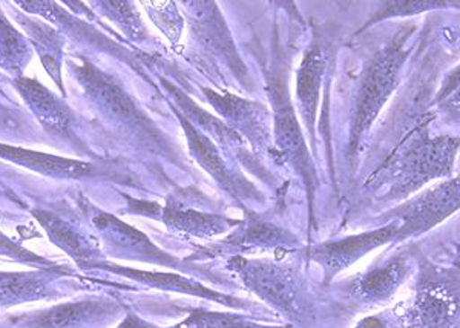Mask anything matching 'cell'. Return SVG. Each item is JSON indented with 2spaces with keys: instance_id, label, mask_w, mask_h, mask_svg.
Segmentation results:
<instances>
[{
  "instance_id": "obj_1",
  "label": "cell",
  "mask_w": 460,
  "mask_h": 328,
  "mask_svg": "<svg viewBox=\"0 0 460 328\" xmlns=\"http://www.w3.org/2000/svg\"><path fill=\"white\" fill-rule=\"evenodd\" d=\"M69 77L82 91V97L102 123L112 132L138 146L162 149L164 137L149 119L142 106L132 97L125 84L112 74L95 65L84 51H69L65 56Z\"/></svg>"
},
{
  "instance_id": "obj_2",
  "label": "cell",
  "mask_w": 460,
  "mask_h": 328,
  "mask_svg": "<svg viewBox=\"0 0 460 328\" xmlns=\"http://www.w3.org/2000/svg\"><path fill=\"white\" fill-rule=\"evenodd\" d=\"M456 151L457 140L447 137L419 141L379 167L368 184L387 188V199H407L431 180L451 175Z\"/></svg>"
},
{
  "instance_id": "obj_3",
  "label": "cell",
  "mask_w": 460,
  "mask_h": 328,
  "mask_svg": "<svg viewBox=\"0 0 460 328\" xmlns=\"http://www.w3.org/2000/svg\"><path fill=\"white\" fill-rule=\"evenodd\" d=\"M407 37L408 32H401L396 40L377 52L362 75L351 119L350 152H356L367 129H370L382 106L398 84L401 68L408 58V51L403 48Z\"/></svg>"
},
{
  "instance_id": "obj_4",
  "label": "cell",
  "mask_w": 460,
  "mask_h": 328,
  "mask_svg": "<svg viewBox=\"0 0 460 328\" xmlns=\"http://www.w3.org/2000/svg\"><path fill=\"white\" fill-rule=\"evenodd\" d=\"M79 208L84 210L89 225L95 230L100 247L105 256L140 261L146 264L169 267L173 270H190L189 267L184 266L183 261L169 255L168 252L154 244L151 238L146 234H143L142 230L128 225L123 219L95 208L94 204L89 203L88 199H82Z\"/></svg>"
},
{
  "instance_id": "obj_5",
  "label": "cell",
  "mask_w": 460,
  "mask_h": 328,
  "mask_svg": "<svg viewBox=\"0 0 460 328\" xmlns=\"http://www.w3.org/2000/svg\"><path fill=\"white\" fill-rule=\"evenodd\" d=\"M405 315L408 328H459V277L424 261L419 267L416 299Z\"/></svg>"
},
{
  "instance_id": "obj_6",
  "label": "cell",
  "mask_w": 460,
  "mask_h": 328,
  "mask_svg": "<svg viewBox=\"0 0 460 328\" xmlns=\"http://www.w3.org/2000/svg\"><path fill=\"white\" fill-rule=\"evenodd\" d=\"M227 269L275 312L296 323L303 319L298 281L292 267L283 266L277 261L251 260L234 255L227 261Z\"/></svg>"
},
{
  "instance_id": "obj_7",
  "label": "cell",
  "mask_w": 460,
  "mask_h": 328,
  "mask_svg": "<svg viewBox=\"0 0 460 328\" xmlns=\"http://www.w3.org/2000/svg\"><path fill=\"white\" fill-rule=\"evenodd\" d=\"M13 88L25 102L28 110L37 123L40 125L43 132L49 136L56 143H62L69 151L75 152L77 155L91 154L86 143L80 136V123L75 111L66 103L62 95L54 94L51 89L31 77L11 78Z\"/></svg>"
},
{
  "instance_id": "obj_8",
  "label": "cell",
  "mask_w": 460,
  "mask_h": 328,
  "mask_svg": "<svg viewBox=\"0 0 460 328\" xmlns=\"http://www.w3.org/2000/svg\"><path fill=\"white\" fill-rule=\"evenodd\" d=\"M123 308L105 297L56 304L10 319L14 328H103L120 318Z\"/></svg>"
},
{
  "instance_id": "obj_9",
  "label": "cell",
  "mask_w": 460,
  "mask_h": 328,
  "mask_svg": "<svg viewBox=\"0 0 460 328\" xmlns=\"http://www.w3.org/2000/svg\"><path fill=\"white\" fill-rule=\"evenodd\" d=\"M273 102V137L277 147L284 156V162L290 163L298 173L304 186L309 193L310 208L314 204V188H316V173L309 149L304 140L303 130L296 120L292 103L288 97V91L281 84V78L272 84Z\"/></svg>"
},
{
  "instance_id": "obj_10",
  "label": "cell",
  "mask_w": 460,
  "mask_h": 328,
  "mask_svg": "<svg viewBox=\"0 0 460 328\" xmlns=\"http://www.w3.org/2000/svg\"><path fill=\"white\" fill-rule=\"evenodd\" d=\"M401 226L402 223L399 219H392L379 229L367 230L341 240L314 245L307 252V256L310 261L323 267L325 281L330 282L341 271L347 270L356 261L361 260L362 256L368 255L377 247L392 241H401Z\"/></svg>"
},
{
  "instance_id": "obj_11",
  "label": "cell",
  "mask_w": 460,
  "mask_h": 328,
  "mask_svg": "<svg viewBox=\"0 0 460 328\" xmlns=\"http://www.w3.org/2000/svg\"><path fill=\"white\" fill-rule=\"evenodd\" d=\"M459 208V180L442 182L438 188L410 199L390 212L392 219H399L401 241L414 235L424 234L442 223Z\"/></svg>"
},
{
  "instance_id": "obj_12",
  "label": "cell",
  "mask_w": 460,
  "mask_h": 328,
  "mask_svg": "<svg viewBox=\"0 0 460 328\" xmlns=\"http://www.w3.org/2000/svg\"><path fill=\"white\" fill-rule=\"evenodd\" d=\"M66 277H74V271L60 264L27 271H0V308L58 299L66 295L60 288Z\"/></svg>"
},
{
  "instance_id": "obj_13",
  "label": "cell",
  "mask_w": 460,
  "mask_h": 328,
  "mask_svg": "<svg viewBox=\"0 0 460 328\" xmlns=\"http://www.w3.org/2000/svg\"><path fill=\"white\" fill-rule=\"evenodd\" d=\"M0 160L25 167L28 171L40 173L43 177L65 182H86L105 177V167L99 163L86 162L80 158L53 155L47 152L32 151L28 147L0 143Z\"/></svg>"
},
{
  "instance_id": "obj_14",
  "label": "cell",
  "mask_w": 460,
  "mask_h": 328,
  "mask_svg": "<svg viewBox=\"0 0 460 328\" xmlns=\"http://www.w3.org/2000/svg\"><path fill=\"white\" fill-rule=\"evenodd\" d=\"M31 215L42 227L48 240L73 258L80 270H94L99 262L106 260L99 240L80 229V226L48 208H31Z\"/></svg>"
},
{
  "instance_id": "obj_15",
  "label": "cell",
  "mask_w": 460,
  "mask_h": 328,
  "mask_svg": "<svg viewBox=\"0 0 460 328\" xmlns=\"http://www.w3.org/2000/svg\"><path fill=\"white\" fill-rule=\"evenodd\" d=\"M11 6V17L21 26L23 36L27 37L28 42L31 45L32 51L42 62L43 68L48 75L53 78L54 84H58V91L62 93L63 99H66V88L63 82L62 68L66 56V45L68 40L58 31L56 26L48 23L40 17L31 16L17 8L14 4H8Z\"/></svg>"
},
{
  "instance_id": "obj_16",
  "label": "cell",
  "mask_w": 460,
  "mask_h": 328,
  "mask_svg": "<svg viewBox=\"0 0 460 328\" xmlns=\"http://www.w3.org/2000/svg\"><path fill=\"white\" fill-rule=\"evenodd\" d=\"M95 269L97 270L110 271L112 275H119V277L138 282V284L149 287V288L163 290V292L186 293V295L204 297V299L223 304L226 307L236 308V310H249V312L253 310V306L251 303H246V301L238 299V297H229V295H225V293L214 292V290H210L208 287H204L203 284H199V282L194 281L190 278L177 275V273L138 270V269L117 266V264H112V262L106 260L99 262Z\"/></svg>"
},
{
  "instance_id": "obj_17",
  "label": "cell",
  "mask_w": 460,
  "mask_h": 328,
  "mask_svg": "<svg viewBox=\"0 0 460 328\" xmlns=\"http://www.w3.org/2000/svg\"><path fill=\"white\" fill-rule=\"evenodd\" d=\"M181 121L186 137H188L189 151L194 155L195 160L212 175L215 182L230 193L236 201L241 199H252L257 197L255 188L247 182V180L241 177L240 173H234L225 158L221 156L220 149L215 146L209 137L204 136L203 132L197 129V126L189 121L181 112L172 108Z\"/></svg>"
},
{
  "instance_id": "obj_18",
  "label": "cell",
  "mask_w": 460,
  "mask_h": 328,
  "mask_svg": "<svg viewBox=\"0 0 460 328\" xmlns=\"http://www.w3.org/2000/svg\"><path fill=\"white\" fill-rule=\"evenodd\" d=\"M203 91L217 112L229 123L230 129L235 130L240 137H246L247 141H251L252 146L257 147L258 151L269 146L270 115L262 104L236 95L218 94L212 89L204 88Z\"/></svg>"
},
{
  "instance_id": "obj_19",
  "label": "cell",
  "mask_w": 460,
  "mask_h": 328,
  "mask_svg": "<svg viewBox=\"0 0 460 328\" xmlns=\"http://www.w3.org/2000/svg\"><path fill=\"white\" fill-rule=\"evenodd\" d=\"M410 273V258L407 253H399L356 278L349 292L364 304L387 303L398 292L399 287L407 281Z\"/></svg>"
},
{
  "instance_id": "obj_20",
  "label": "cell",
  "mask_w": 460,
  "mask_h": 328,
  "mask_svg": "<svg viewBox=\"0 0 460 328\" xmlns=\"http://www.w3.org/2000/svg\"><path fill=\"white\" fill-rule=\"evenodd\" d=\"M299 241L295 235L283 227H278L273 223L264 221L257 215H252L251 218L241 221L238 229L221 241L217 247H227V249H281L286 251L288 247L298 245Z\"/></svg>"
},
{
  "instance_id": "obj_21",
  "label": "cell",
  "mask_w": 460,
  "mask_h": 328,
  "mask_svg": "<svg viewBox=\"0 0 460 328\" xmlns=\"http://www.w3.org/2000/svg\"><path fill=\"white\" fill-rule=\"evenodd\" d=\"M158 219L164 223L171 232L192 235L199 238H212L226 234L241 225L240 219L226 218L221 215L204 214L194 208H183L175 204L160 208Z\"/></svg>"
},
{
  "instance_id": "obj_22",
  "label": "cell",
  "mask_w": 460,
  "mask_h": 328,
  "mask_svg": "<svg viewBox=\"0 0 460 328\" xmlns=\"http://www.w3.org/2000/svg\"><path fill=\"white\" fill-rule=\"evenodd\" d=\"M325 73V58L319 48H312L298 69L296 77V99L299 114L310 134H314L316 111H318L319 91Z\"/></svg>"
},
{
  "instance_id": "obj_23",
  "label": "cell",
  "mask_w": 460,
  "mask_h": 328,
  "mask_svg": "<svg viewBox=\"0 0 460 328\" xmlns=\"http://www.w3.org/2000/svg\"><path fill=\"white\" fill-rule=\"evenodd\" d=\"M32 58V48L0 8V69L21 77Z\"/></svg>"
},
{
  "instance_id": "obj_24",
  "label": "cell",
  "mask_w": 460,
  "mask_h": 328,
  "mask_svg": "<svg viewBox=\"0 0 460 328\" xmlns=\"http://www.w3.org/2000/svg\"><path fill=\"white\" fill-rule=\"evenodd\" d=\"M88 6L95 8L94 13L110 19L132 42L143 43L149 40V32L132 2H89Z\"/></svg>"
},
{
  "instance_id": "obj_25",
  "label": "cell",
  "mask_w": 460,
  "mask_h": 328,
  "mask_svg": "<svg viewBox=\"0 0 460 328\" xmlns=\"http://www.w3.org/2000/svg\"><path fill=\"white\" fill-rule=\"evenodd\" d=\"M189 319L197 328H292V325H269L258 323L252 316L235 315V313L208 312L194 310Z\"/></svg>"
},
{
  "instance_id": "obj_26",
  "label": "cell",
  "mask_w": 460,
  "mask_h": 328,
  "mask_svg": "<svg viewBox=\"0 0 460 328\" xmlns=\"http://www.w3.org/2000/svg\"><path fill=\"white\" fill-rule=\"evenodd\" d=\"M0 256H6V258H11V260L22 262V264H28V266H36L37 269L39 267L58 266L53 261L37 255L34 252L28 251L27 247L11 240L2 232H0Z\"/></svg>"
},
{
  "instance_id": "obj_27",
  "label": "cell",
  "mask_w": 460,
  "mask_h": 328,
  "mask_svg": "<svg viewBox=\"0 0 460 328\" xmlns=\"http://www.w3.org/2000/svg\"><path fill=\"white\" fill-rule=\"evenodd\" d=\"M154 6H157V10H149L152 21L155 22L158 28H162L163 31L166 32V36L171 40H177L181 32L183 19L178 14L175 4L162 2V4H154Z\"/></svg>"
},
{
  "instance_id": "obj_28",
  "label": "cell",
  "mask_w": 460,
  "mask_h": 328,
  "mask_svg": "<svg viewBox=\"0 0 460 328\" xmlns=\"http://www.w3.org/2000/svg\"><path fill=\"white\" fill-rule=\"evenodd\" d=\"M445 2H388L385 6L388 10H382V14L373 17L372 21L368 22V25L376 23L385 19V17L392 16H403V14H416L420 11L429 10V8H439L445 6ZM366 25L364 28H367Z\"/></svg>"
},
{
  "instance_id": "obj_29",
  "label": "cell",
  "mask_w": 460,
  "mask_h": 328,
  "mask_svg": "<svg viewBox=\"0 0 460 328\" xmlns=\"http://www.w3.org/2000/svg\"><path fill=\"white\" fill-rule=\"evenodd\" d=\"M355 328H408L405 315L382 313L376 316L362 319Z\"/></svg>"
},
{
  "instance_id": "obj_30",
  "label": "cell",
  "mask_w": 460,
  "mask_h": 328,
  "mask_svg": "<svg viewBox=\"0 0 460 328\" xmlns=\"http://www.w3.org/2000/svg\"><path fill=\"white\" fill-rule=\"evenodd\" d=\"M117 328H162L155 324L149 323L146 319L140 318L136 313H126L125 318L121 319V323Z\"/></svg>"
},
{
  "instance_id": "obj_31",
  "label": "cell",
  "mask_w": 460,
  "mask_h": 328,
  "mask_svg": "<svg viewBox=\"0 0 460 328\" xmlns=\"http://www.w3.org/2000/svg\"><path fill=\"white\" fill-rule=\"evenodd\" d=\"M169 328H197L195 327V324L190 321V319L188 318L184 319V321H181V323L177 324V325H173V327Z\"/></svg>"
}]
</instances>
